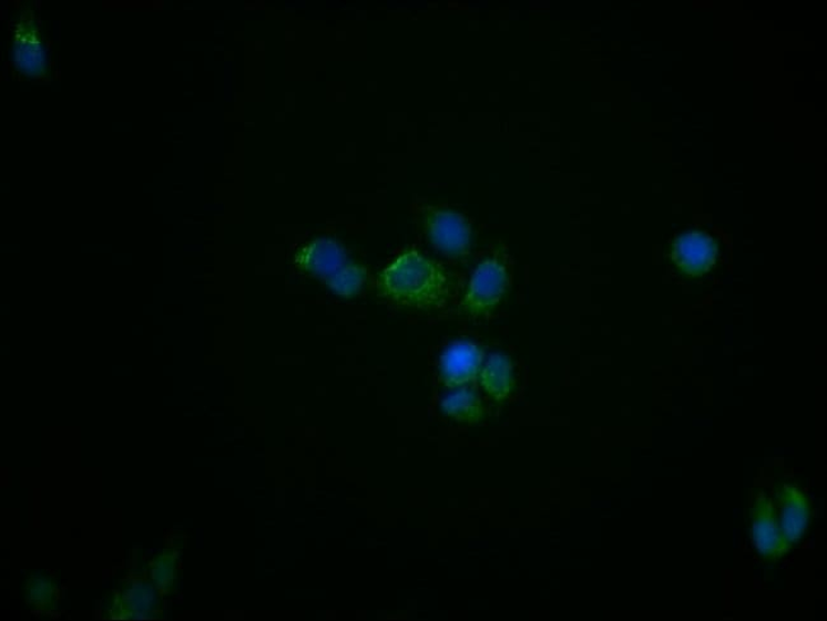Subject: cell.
Masks as SVG:
<instances>
[{
  "mask_svg": "<svg viewBox=\"0 0 827 621\" xmlns=\"http://www.w3.org/2000/svg\"><path fill=\"white\" fill-rule=\"evenodd\" d=\"M380 287L394 303L418 309L441 306L448 292L443 271L416 251L400 256L387 267Z\"/></svg>",
  "mask_w": 827,
  "mask_h": 621,
  "instance_id": "6da1fadb",
  "label": "cell"
},
{
  "mask_svg": "<svg viewBox=\"0 0 827 621\" xmlns=\"http://www.w3.org/2000/svg\"><path fill=\"white\" fill-rule=\"evenodd\" d=\"M508 287L506 265L499 257L487 258L473 272L462 308L471 315L492 310L501 301Z\"/></svg>",
  "mask_w": 827,
  "mask_h": 621,
  "instance_id": "7a4b0ae2",
  "label": "cell"
},
{
  "mask_svg": "<svg viewBox=\"0 0 827 621\" xmlns=\"http://www.w3.org/2000/svg\"><path fill=\"white\" fill-rule=\"evenodd\" d=\"M427 236L439 252L450 257L469 253L471 228L467 218L450 210L428 209L425 214Z\"/></svg>",
  "mask_w": 827,
  "mask_h": 621,
  "instance_id": "3957f363",
  "label": "cell"
},
{
  "mask_svg": "<svg viewBox=\"0 0 827 621\" xmlns=\"http://www.w3.org/2000/svg\"><path fill=\"white\" fill-rule=\"evenodd\" d=\"M717 253V241L708 231L693 230L675 241L671 258L680 270L695 278L712 269Z\"/></svg>",
  "mask_w": 827,
  "mask_h": 621,
  "instance_id": "277c9868",
  "label": "cell"
},
{
  "mask_svg": "<svg viewBox=\"0 0 827 621\" xmlns=\"http://www.w3.org/2000/svg\"><path fill=\"white\" fill-rule=\"evenodd\" d=\"M774 508L784 540L789 547L796 545L803 539L811 517L807 496L796 486L784 485Z\"/></svg>",
  "mask_w": 827,
  "mask_h": 621,
  "instance_id": "5b68a950",
  "label": "cell"
},
{
  "mask_svg": "<svg viewBox=\"0 0 827 621\" xmlns=\"http://www.w3.org/2000/svg\"><path fill=\"white\" fill-rule=\"evenodd\" d=\"M753 542L757 551L768 559L786 555L789 546L784 540L772 499L757 498L753 515Z\"/></svg>",
  "mask_w": 827,
  "mask_h": 621,
  "instance_id": "8992f818",
  "label": "cell"
},
{
  "mask_svg": "<svg viewBox=\"0 0 827 621\" xmlns=\"http://www.w3.org/2000/svg\"><path fill=\"white\" fill-rule=\"evenodd\" d=\"M482 360V351L471 342H455L441 359V375L450 387L467 385L476 379Z\"/></svg>",
  "mask_w": 827,
  "mask_h": 621,
  "instance_id": "52a82bcc",
  "label": "cell"
},
{
  "mask_svg": "<svg viewBox=\"0 0 827 621\" xmlns=\"http://www.w3.org/2000/svg\"><path fill=\"white\" fill-rule=\"evenodd\" d=\"M14 64L31 77L47 76V54L39 28L33 19L17 25L14 39Z\"/></svg>",
  "mask_w": 827,
  "mask_h": 621,
  "instance_id": "ba28073f",
  "label": "cell"
},
{
  "mask_svg": "<svg viewBox=\"0 0 827 621\" xmlns=\"http://www.w3.org/2000/svg\"><path fill=\"white\" fill-rule=\"evenodd\" d=\"M347 253L333 239L320 238L305 246L296 256V263L304 272L315 278H329L346 266Z\"/></svg>",
  "mask_w": 827,
  "mask_h": 621,
  "instance_id": "9c48e42d",
  "label": "cell"
},
{
  "mask_svg": "<svg viewBox=\"0 0 827 621\" xmlns=\"http://www.w3.org/2000/svg\"><path fill=\"white\" fill-rule=\"evenodd\" d=\"M481 385L497 401H503L512 390V364L510 358L494 353L489 356L481 371Z\"/></svg>",
  "mask_w": 827,
  "mask_h": 621,
  "instance_id": "30bf717a",
  "label": "cell"
},
{
  "mask_svg": "<svg viewBox=\"0 0 827 621\" xmlns=\"http://www.w3.org/2000/svg\"><path fill=\"white\" fill-rule=\"evenodd\" d=\"M442 411L464 424H476L482 416L481 401L476 392L462 387V390L448 394L441 402Z\"/></svg>",
  "mask_w": 827,
  "mask_h": 621,
  "instance_id": "8fae6325",
  "label": "cell"
},
{
  "mask_svg": "<svg viewBox=\"0 0 827 621\" xmlns=\"http://www.w3.org/2000/svg\"><path fill=\"white\" fill-rule=\"evenodd\" d=\"M367 280V271L364 267L346 265L341 269L326 278V284L335 294L340 297H355L364 288Z\"/></svg>",
  "mask_w": 827,
  "mask_h": 621,
  "instance_id": "7c38bea8",
  "label": "cell"
}]
</instances>
